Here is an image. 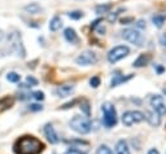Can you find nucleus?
I'll return each instance as SVG.
<instances>
[{"label": "nucleus", "mask_w": 166, "mask_h": 154, "mask_svg": "<svg viewBox=\"0 0 166 154\" xmlns=\"http://www.w3.org/2000/svg\"><path fill=\"white\" fill-rule=\"evenodd\" d=\"M43 149H44V144L31 135L19 137L14 144L16 154H40Z\"/></svg>", "instance_id": "f257e3e1"}, {"label": "nucleus", "mask_w": 166, "mask_h": 154, "mask_svg": "<svg viewBox=\"0 0 166 154\" xmlns=\"http://www.w3.org/2000/svg\"><path fill=\"white\" fill-rule=\"evenodd\" d=\"M69 126L73 131H76L79 135H87L91 132L92 129V123L88 118L86 117H81V115H76L72 118V121L69 122Z\"/></svg>", "instance_id": "f03ea898"}, {"label": "nucleus", "mask_w": 166, "mask_h": 154, "mask_svg": "<svg viewBox=\"0 0 166 154\" xmlns=\"http://www.w3.org/2000/svg\"><path fill=\"white\" fill-rule=\"evenodd\" d=\"M101 112H102V124L106 128H112L117 124V112L113 104L110 102H104L101 105Z\"/></svg>", "instance_id": "7ed1b4c3"}, {"label": "nucleus", "mask_w": 166, "mask_h": 154, "mask_svg": "<svg viewBox=\"0 0 166 154\" xmlns=\"http://www.w3.org/2000/svg\"><path fill=\"white\" fill-rule=\"evenodd\" d=\"M8 40H9L10 48L17 53V56L25 57L26 52H25V47H23V44H22V38H21V35H19V33H17V31L10 33L9 36H8Z\"/></svg>", "instance_id": "20e7f679"}, {"label": "nucleus", "mask_w": 166, "mask_h": 154, "mask_svg": "<svg viewBox=\"0 0 166 154\" xmlns=\"http://www.w3.org/2000/svg\"><path fill=\"white\" fill-rule=\"evenodd\" d=\"M144 119H145L144 113L139 112V110H129V112H125L123 115H122V123L127 126V127L135 123H140Z\"/></svg>", "instance_id": "39448f33"}, {"label": "nucleus", "mask_w": 166, "mask_h": 154, "mask_svg": "<svg viewBox=\"0 0 166 154\" xmlns=\"http://www.w3.org/2000/svg\"><path fill=\"white\" fill-rule=\"evenodd\" d=\"M130 53V48L127 45H117L113 49H110L108 52V61L112 64H116L122 58L127 57Z\"/></svg>", "instance_id": "423d86ee"}, {"label": "nucleus", "mask_w": 166, "mask_h": 154, "mask_svg": "<svg viewBox=\"0 0 166 154\" xmlns=\"http://www.w3.org/2000/svg\"><path fill=\"white\" fill-rule=\"evenodd\" d=\"M122 38L125 39V40H127L130 43H132V44L135 45H141L144 42V38L143 35L140 34L139 30L136 29H126L122 31Z\"/></svg>", "instance_id": "0eeeda50"}, {"label": "nucleus", "mask_w": 166, "mask_h": 154, "mask_svg": "<svg viewBox=\"0 0 166 154\" xmlns=\"http://www.w3.org/2000/svg\"><path fill=\"white\" fill-rule=\"evenodd\" d=\"M76 61H77V64L81 66H90V65H95L97 62V56L92 51H84V52H82L79 56L77 57Z\"/></svg>", "instance_id": "6e6552de"}, {"label": "nucleus", "mask_w": 166, "mask_h": 154, "mask_svg": "<svg viewBox=\"0 0 166 154\" xmlns=\"http://www.w3.org/2000/svg\"><path fill=\"white\" fill-rule=\"evenodd\" d=\"M149 102H151L152 108L156 113H159L160 115L166 114V102L162 98V96H160V94H153V96L149 97Z\"/></svg>", "instance_id": "1a4fd4ad"}, {"label": "nucleus", "mask_w": 166, "mask_h": 154, "mask_svg": "<svg viewBox=\"0 0 166 154\" xmlns=\"http://www.w3.org/2000/svg\"><path fill=\"white\" fill-rule=\"evenodd\" d=\"M44 133H46V137L48 139V141L51 144H57L58 141H60V137H58V135L56 133V131H55L53 126L52 124H46L44 126Z\"/></svg>", "instance_id": "9d476101"}, {"label": "nucleus", "mask_w": 166, "mask_h": 154, "mask_svg": "<svg viewBox=\"0 0 166 154\" xmlns=\"http://www.w3.org/2000/svg\"><path fill=\"white\" fill-rule=\"evenodd\" d=\"M74 91V86L73 84H62V86H58L56 88V94L58 97H66L69 94H72Z\"/></svg>", "instance_id": "9b49d317"}, {"label": "nucleus", "mask_w": 166, "mask_h": 154, "mask_svg": "<svg viewBox=\"0 0 166 154\" xmlns=\"http://www.w3.org/2000/svg\"><path fill=\"white\" fill-rule=\"evenodd\" d=\"M145 115V119L148 121V123L153 126V127H157V126H160L161 123V117H160V114L159 113H156L155 110L153 112H148L147 114H144Z\"/></svg>", "instance_id": "f8f14e48"}, {"label": "nucleus", "mask_w": 166, "mask_h": 154, "mask_svg": "<svg viewBox=\"0 0 166 154\" xmlns=\"http://www.w3.org/2000/svg\"><path fill=\"white\" fill-rule=\"evenodd\" d=\"M149 61H151V54H149V53H143V54H140L135 61H134L132 66H134V68H143V66L148 65Z\"/></svg>", "instance_id": "ddd939ff"}, {"label": "nucleus", "mask_w": 166, "mask_h": 154, "mask_svg": "<svg viewBox=\"0 0 166 154\" xmlns=\"http://www.w3.org/2000/svg\"><path fill=\"white\" fill-rule=\"evenodd\" d=\"M64 36H65L66 40L69 43H72V44H76L78 42V35L76 33V30L72 29V27H66L64 30Z\"/></svg>", "instance_id": "4468645a"}, {"label": "nucleus", "mask_w": 166, "mask_h": 154, "mask_svg": "<svg viewBox=\"0 0 166 154\" xmlns=\"http://www.w3.org/2000/svg\"><path fill=\"white\" fill-rule=\"evenodd\" d=\"M132 75H121V74H116V75L113 77L112 79V82H110V87H117L118 84H121V83H123V82H127L130 78H131Z\"/></svg>", "instance_id": "2eb2a0df"}, {"label": "nucleus", "mask_w": 166, "mask_h": 154, "mask_svg": "<svg viewBox=\"0 0 166 154\" xmlns=\"http://www.w3.org/2000/svg\"><path fill=\"white\" fill-rule=\"evenodd\" d=\"M116 154H130L127 143L125 140H120L116 145Z\"/></svg>", "instance_id": "dca6fc26"}, {"label": "nucleus", "mask_w": 166, "mask_h": 154, "mask_svg": "<svg viewBox=\"0 0 166 154\" xmlns=\"http://www.w3.org/2000/svg\"><path fill=\"white\" fill-rule=\"evenodd\" d=\"M25 10L29 14H38V13H40V12H43V8L39 5L38 3H31L25 7Z\"/></svg>", "instance_id": "f3484780"}, {"label": "nucleus", "mask_w": 166, "mask_h": 154, "mask_svg": "<svg viewBox=\"0 0 166 154\" xmlns=\"http://www.w3.org/2000/svg\"><path fill=\"white\" fill-rule=\"evenodd\" d=\"M165 19H166V14L159 13V14H155L152 17V22H153V25H155L156 27H159V29H160V27H162Z\"/></svg>", "instance_id": "a211bd4d"}, {"label": "nucleus", "mask_w": 166, "mask_h": 154, "mask_svg": "<svg viewBox=\"0 0 166 154\" xmlns=\"http://www.w3.org/2000/svg\"><path fill=\"white\" fill-rule=\"evenodd\" d=\"M61 25H62L61 18L58 17V16H55V17L51 19V22H49V30L51 31H57L61 27Z\"/></svg>", "instance_id": "6ab92c4d"}, {"label": "nucleus", "mask_w": 166, "mask_h": 154, "mask_svg": "<svg viewBox=\"0 0 166 154\" xmlns=\"http://www.w3.org/2000/svg\"><path fill=\"white\" fill-rule=\"evenodd\" d=\"M112 4H100V5L96 7V13L97 14H102V13H108V12L112 9Z\"/></svg>", "instance_id": "aec40b11"}, {"label": "nucleus", "mask_w": 166, "mask_h": 154, "mask_svg": "<svg viewBox=\"0 0 166 154\" xmlns=\"http://www.w3.org/2000/svg\"><path fill=\"white\" fill-rule=\"evenodd\" d=\"M81 110H82V113L86 115V118H88V117L91 115V109H90L88 101H82V104H81Z\"/></svg>", "instance_id": "412c9836"}, {"label": "nucleus", "mask_w": 166, "mask_h": 154, "mask_svg": "<svg viewBox=\"0 0 166 154\" xmlns=\"http://www.w3.org/2000/svg\"><path fill=\"white\" fill-rule=\"evenodd\" d=\"M38 84V80L34 77H27L26 78V84H21V87H34Z\"/></svg>", "instance_id": "4be33fe9"}, {"label": "nucleus", "mask_w": 166, "mask_h": 154, "mask_svg": "<svg viewBox=\"0 0 166 154\" xmlns=\"http://www.w3.org/2000/svg\"><path fill=\"white\" fill-rule=\"evenodd\" d=\"M7 79L12 83H17V82H19V79H21V75H18L17 73H9L7 75Z\"/></svg>", "instance_id": "5701e85b"}, {"label": "nucleus", "mask_w": 166, "mask_h": 154, "mask_svg": "<svg viewBox=\"0 0 166 154\" xmlns=\"http://www.w3.org/2000/svg\"><path fill=\"white\" fill-rule=\"evenodd\" d=\"M68 16H69V17L72 18V19H79V18L83 17V13H82L81 10H74V12H70Z\"/></svg>", "instance_id": "b1692460"}, {"label": "nucleus", "mask_w": 166, "mask_h": 154, "mask_svg": "<svg viewBox=\"0 0 166 154\" xmlns=\"http://www.w3.org/2000/svg\"><path fill=\"white\" fill-rule=\"evenodd\" d=\"M96 154H113V153L108 147H106V145H101V147L97 149Z\"/></svg>", "instance_id": "393cba45"}, {"label": "nucleus", "mask_w": 166, "mask_h": 154, "mask_svg": "<svg viewBox=\"0 0 166 154\" xmlns=\"http://www.w3.org/2000/svg\"><path fill=\"white\" fill-rule=\"evenodd\" d=\"M31 97L35 98L37 101H42V100H44V93L40 92V91H37V92L31 93Z\"/></svg>", "instance_id": "a878e982"}, {"label": "nucleus", "mask_w": 166, "mask_h": 154, "mask_svg": "<svg viewBox=\"0 0 166 154\" xmlns=\"http://www.w3.org/2000/svg\"><path fill=\"white\" fill-rule=\"evenodd\" d=\"M90 84H91V87H93V88H97V87L100 86V78H99V77H92L90 79Z\"/></svg>", "instance_id": "bb28decb"}, {"label": "nucleus", "mask_w": 166, "mask_h": 154, "mask_svg": "<svg viewBox=\"0 0 166 154\" xmlns=\"http://www.w3.org/2000/svg\"><path fill=\"white\" fill-rule=\"evenodd\" d=\"M121 10H125V9H120V10H117V12H113V13H109V16H108V21L109 22H114L117 19V17H118V14H120V12Z\"/></svg>", "instance_id": "cd10ccee"}, {"label": "nucleus", "mask_w": 166, "mask_h": 154, "mask_svg": "<svg viewBox=\"0 0 166 154\" xmlns=\"http://www.w3.org/2000/svg\"><path fill=\"white\" fill-rule=\"evenodd\" d=\"M29 109L31 110V112H40V110L43 109V106L39 105V104H31L29 106Z\"/></svg>", "instance_id": "c85d7f7f"}, {"label": "nucleus", "mask_w": 166, "mask_h": 154, "mask_svg": "<svg viewBox=\"0 0 166 154\" xmlns=\"http://www.w3.org/2000/svg\"><path fill=\"white\" fill-rule=\"evenodd\" d=\"M160 44L162 47H166V33L160 35Z\"/></svg>", "instance_id": "c756f323"}, {"label": "nucleus", "mask_w": 166, "mask_h": 154, "mask_svg": "<svg viewBox=\"0 0 166 154\" xmlns=\"http://www.w3.org/2000/svg\"><path fill=\"white\" fill-rule=\"evenodd\" d=\"M102 21V19L101 18H97V19H95V21L92 22V23H91V29H92V30H95V29H96V27L99 26V25H100V22Z\"/></svg>", "instance_id": "7c9ffc66"}, {"label": "nucleus", "mask_w": 166, "mask_h": 154, "mask_svg": "<svg viewBox=\"0 0 166 154\" xmlns=\"http://www.w3.org/2000/svg\"><path fill=\"white\" fill-rule=\"evenodd\" d=\"M130 22H134V18H132V17H127V18H122V19H121V23H122V25H129Z\"/></svg>", "instance_id": "2f4dec72"}, {"label": "nucleus", "mask_w": 166, "mask_h": 154, "mask_svg": "<svg viewBox=\"0 0 166 154\" xmlns=\"http://www.w3.org/2000/svg\"><path fill=\"white\" fill-rule=\"evenodd\" d=\"M64 154H84V153H82L81 150H77V149H69V150Z\"/></svg>", "instance_id": "473e14b6"}, {"label": "nucleus", "mask_w": 166, "mask_h": 154, "mask_svg": "<svg viewBox=\"0 0 166 154\" xmlns=\"http://www.w3.org/2000/svg\"><path fill=\"white\" fill-rule=\"evenodd\" d=\"M136 27H139V29H145V22L143 19H139V21L136 22Z\"/></svg>", "instance_id": "72a5a7b5"}, {"label": "nucleus", "mask_w": 166, "mask_h": 154, "mask_svg": "<svg viewBox=\"0 0 166 154\" xmlns=\"http://www.w3.org/2000/svg\"><path fill=\"white\" fill-rule=\"evenodd\" d=\"M155 69H156V71L159 73V74L165 71V68H164V66H161V65H155Z\"/></svg>", "instance_id": "f704fd0d"}, {"label": "nucleus", "mask_w": 166, "mask_h": 154, "mask_svg": "<svg viewBox=\"0 0 166 154\" xmlns=\"http://www.w3.org/2000/svg\"><path fill=\"white\" fill-rule=\"evenodd\" d=\"M77 102V100H74V101H72V102H68V104H65L64 106H62V109H69V108H73V105Z\"/></svg>", "instance_id": "c9c22d12"}, {"label": "nucleus", "mask_w": 166, "mask_h": 154, "mask_svg": "<svg viewBox=\"0 0 166 154\" xmlns=\"http://www.w3.org/2000/svg\"><path fill=\"white\" fill-rule=\"evenodd\" d=\"M148 154H160V153H159V150H157V149H151V150L148 152Z\"/></svg>", "instance_id": "e433bc0d"}, {"label": "nucleus", "mask_w": 166, "mask_h": 154, "mask_svg": "<svg viewBox=\"0 0 166 154\" xmlns=\"http://www.w3.org/2000/svg\"><path fill=\"white\" fill-rule=\"evenodd\" d=\"M3 39H4V33H3L1 30H0V42H1Z\"/></svg>", "instance_id": "4c0bfd02"}, {"label": "nucleus", "mask_w": 166, "mask_h": 154, "mask_svg": "<svg viewBox=\"0 0 166 154\" xmlns=\"http://www.w3.org/2000/svg\"><path fill=\"white\" fill-rule=\"evenodd\" d=\"M104 31H105L104 27H100V29H99V33H100V34H104Z\"/></svg>", "instance_id": "58836bf2"}]
</instances>
